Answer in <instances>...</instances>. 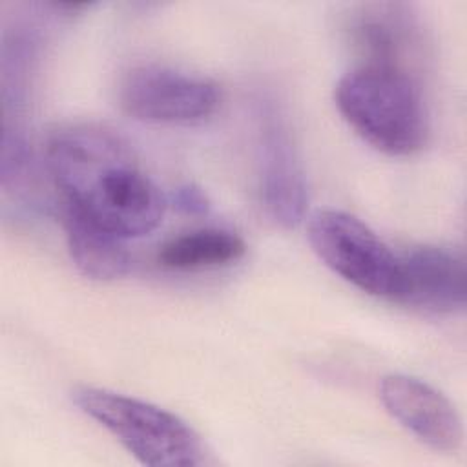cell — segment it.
Masks as SVG:
<instances>
[{
  "mask_svg": "<svg viewBox=\"0 0 467 467\" xmlns=\"http://www.w3.org/2000/svg\"><path fill=\"white\" fill-rule=\"evenodd\" d=\"M244 241L223 228L184 232L164 243L157 254L162 266L171 270H201L230 265L244 255Z\"/></svg>",
  "mask_w": 467,
  "mask_h": 467,
  "instance_id": "cell-10",
  "label": "cell"
},
{
  "mask_svg": "<svg viewBox=\"0 0 467 467\" xmlns=\"http://www.w3.org/2000/svg\"><path fill=\"white\" fill-rule=\"evenodd\" d=\"M308 241L316 255L356 288L396 299L400 292V255L356 215L325 208L308 221Z\"/></svg>",
  "mask_w": 467,
  "mask_h": 467,
  "instance_id": "cell-4",
  "label": "cell"
},
{
  "mask_svg": "<svg viewBox=\"0 0 467 467\" xmlns=\"http://www.w3.org/2000/svg\"><path fill=\"white\" fill-rule=\"evenodd\" d=\"M257 166L263 210L283 228L297 226L306 212L308 188L290 128L268 99L257 109Z\"/></svg>",
  "mask_w": 467,
  "mask_h": 467,
  "instance_id": "cell-6",
  "label": "cell"
},
{
  "mask_svg": "<svg viewBox=\"0 0 467 467\" xmlns=\"http://www.w3.org/2000/svg\"><path fill=\"white\" fill-rule=\"evenodd\" d=\"M73 403L106 429L135 460L151 467L202 463L199 434L177 414L150 401L100 387H78Z\"/></svg>",
  "mask_w": 467,
  "mask_h": 467,
  "instance_id": "cell-3",
  "label": "cell"
},
{
  "mask_svg": "<svg viewBox=\"0 0 467 467\" xmlns=\"http://www.w3.org/2000/svg\"><path fill=\"white\" fill-rule=\"evenodd\" d=\"M36 58V38L26 29L4 36L2 44V100L5 115L18 113L27 97V84Z\"/></svg>",
  "mask_w": 467,
  "mask_h": 467,
  "instance_id": "cell-12",
  "label": "cell"
},
{
  "mask_svg": "<svg viewBox=\"0 0 467 467\" xmlns=\"http://www.w3.org/2000/svg\"><path fill=\"white\" fill-rule=\"evenodd\" d=\"M334 100L343 120L385 155H412L427 140L429 124L421 95L400 67L358 66L337 80Z\"/></svg>",
  "mask_w": 467,
  "mask_h": 467,
  "instance_id": "cell-2",
  "label": "cell"
},
{
  "mask_svg": "<svg viewBox=\"0 0 467 467\" xmlns=\"http://www.w3.org/2000/svg\"><path fill=\"white\" fill-rule=\"evenodd\" d=\"M400 274L396 301L432 314L465 308L467 274L462 252L434 244L414 246L400 255Z\"/></svg>",
  "mask_w": 467,
  "mask_h": 467,
  "instance_id": "cell-8",
  "label": "cell"
},
{
  "mask_svg": "<svg viewBox=\"0 0 467 467\" xmlns=\"http://www.w3.org/2000/svg\"><path fill=\"white\" fill-rule=\"evenodd\" d=\"M62 224L73 265L89 279L111 281L126 275L133 259L119 235L100 228L64 204Z\"/></svg>",
  "mask_w": 467,
  "mask_h": 467,
  "instance_id": "cell-9",
  "label": "cell"
},
{
  "mask_svg": "<svg viewBox=\"0 0 467 467\" xmlns=\"http://www.w3.org/2000/svg\"><path fill=\"white\" fill-rule=\"evenodd\" d=\"M47 166L64 204L120 239L148 235L162 223L166 197L111 130L62 128L47 144Z\"/></svg>",
  "mask_w": 467,
  "mask_h": 467,
  "instance_id": "cell-1",
  "label": "cell"
},
{
  "mask_svg": "<svg viewBox=\"0 0 467 467\" xmlns=\"http://www.w3.org/2000/svg\"><path fill=\"white\" fill-rule=\"evenodd\" d=\"M122 109L150 124L192 126L210 119L221 104V89L206 77L168 66H139L122 80Z\"/></svg>",
  "mask_w": 467,
  "mask_h": 467,
  "instance_id": "cell-5",
  "label": "cell"
},
{
  "mask_svg": "<svg viewBox=\"0 0 467 467\" xmlns=\"http://www.w3.org/2000/svg\"><path fill=\"white\" fill-rule=\"evenodd\" d=\"M173 206L186 215H206L210 210V199L202 188L193 182L181 184L171 193Z\"/></svg>",
  "mask_w": 467,
  "mask_h": 467,
  "instance_id": "cell-13",
  "label": "cell"
},
{
  "mask_svg": "<svg viewBox=\"0 0 467 467\" xmlns=\"http://www.w3.org/2000/svg\"><path fill=\"white\" fill-rule=\"evenodd\" d=\"M385 410L418 441L452 452L462 445L463 425L451 400L427 381L409 374H387L379 381Z\"/></svg>",
  "mask_w": 467,
  "mask_h": 467,
  "instance_id": "cell-7",
  "label": "cell"
},
{
  "mask_svg": "<svg viewBox=\"0 0 467 467\" xmlns=\"http://www.w3.org/2000/svg\"><path fill=\"white\" fill-rule=\"evenodd\" d=\"M394 5H372L359 13L354 24V36L368 55L367 64L398 67L392 60L401 49L405 22Z\"/></svg>",
  "mask_w": 467,
  "mask_h": 467,
  "instance_id": "cell-11",
  "label": "cell"
}]
</instances>
